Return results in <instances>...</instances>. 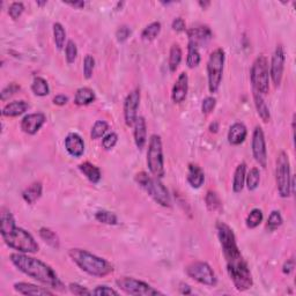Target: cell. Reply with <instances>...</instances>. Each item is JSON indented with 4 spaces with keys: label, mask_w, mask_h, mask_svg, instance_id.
I'll return each instance as SVG.
<instances>
[{
    "label": "cell",
    "mask_w": 296,
    "mask_h": 296,
    "mask_svg": "<svg viewBox=\"0 0 296 296\" xmlns=\"http://www.w3.org/2000/svg\"><path fill=\"white\" fill-rule=\"evenodd\" d=\"M15 228V219H14L13 214L7 208H2L1 213H0V234L1 236L12 233Z\"/></svg>",
    "instance_id": "cb8c5ba5"
},
{
    "label": "cell",
    "mask_w": 296,
    "mask_h": 296,
    "mask_svg": "<svg viewBox=\"0 0 296 296\" xmlns=\"http://www.w3.org/2000/svg\"><path fill=\"white\" fill-rule=\"evenodd\" d=\"M65 148L73 158H80L85 153V141L78 133H68L65 138Z\"/></svg>",
    "instance_id": "e0dca14e"
},
{
    "label": "cell",
    "mask_w": 296,
    "mask_h": 296,
    "mask_svg": "<svg viewBox=\"0 0 296 296\" xmlns=\"http://www.w3.org/2000/svg\"><path fill=\"white\" fill-rule=\"evenodd\" d=\"M20 90V86L17 85V83H9V85H7L5 88L1 90V93H0V98H1L2 101H6L8 100L9 97H12L14 94H16L17 91Z\"/></svg>",
    "instance_id": "bcb514c9"
},
{
    "label": "cell",
    "mask_w": 296,
    "mask_h": 296,
    "mask_svg": "<svg viewBox=\"0 0 296 296\" xmlns=\"http://www.w3.org/2000/svg\"><path fill=\"white\" fill-rule=\"evenodd\" d=\"M140 104V90L134 89L127 94L124 101V119L126 126H133L138 118V108Z\"/></svg>",
    "instance_id": "5bb4252c"
},
{
    "label": "cell",
    "mask_w": 296,
    "mask_h": 296,
    "mask_svg": "<svg viewBox=\"0 0 296 296\" xmlns=\"http://www.w3.org/2000/svg\"><path fill=\"white\" fill-rule=\"evenodd\" d=\"M226 54L225 51L219 47L210 54L207 60V79L210 93L215 94L220 88L224 74Z\"/></svg>",
    "instance_id": "52a82bcc"
},
{
    "label": "cell",
    "mask_w": 296,
    "mask_h": 296,
    "mask_svg": "<svg viewBox=\"0 0 296 296\" xmlns=\"http://www.w3.org/2000/svg\"><path fill=\"white\" fill-rule=\"evenodd\" d=\"M205 203L206 207L210 212H213V213H221L222 210H224V206H222V202L220 197L215 191H208L205 197Z\"/></svg>",
    "instance_id": "4dcf8cb0"
},
{
    "label": "cell",
    "mask_w": 296,
    "mask_h": 296,
    "mask_svg": "<svg viewBox=\"0 0 296 296\" xmlns=\"http://www.w3.org/2000/svg\"><path fill=\"white\" fill-rule=\"evenodd\" d=\"M252 155L259 166L266 168L268 166V149H266V140L264 131L261 126H256L252 133Z\"/></svg>",
    "instance_id": "7c38bea8"
},
{
    "label": "cell",
    "mask_w": 296,
    "mask_h": 296,
    "mask_svg": "<svg viewBox=\"0 0 296 296\" xmlns=\"http://www.w3.org/2000/svg\"><path fill=\"white\" fill-rule=\"evenodd\" d=\"M93 295H97V296H105V295H114V296H118L119 293L115 290H112L111 287L108 286H97L94 291H91Z\"/></svg>",
    "instance_id": "681fc988"
},
{
    "label": "cell",
    "mask_w": 296,
    "mask_h": 296,
    "mask_svg": "<svg viewBox=\"0 0 296 296\" xmlns=\"http://www.w3.org/2000/svg\"><path fill=\"white\" fill-rule=\"evenodd\" d=\"M182 49L181 46L176 44H173V46H171L170 49V52H169V63H168V65H169V69L170 72H176V69L178 68V66H180L181 61H182Z\"/></svg>",
    "instance_id": "836d02e7"
},
{
    "label": "cell",
    "mask_w": 296,
    "mask_h": 296,
    "mask_svg": "<svg viewBox=\"0 0 296 296\" xmlns=\"http://www.w3.org/2000/svg\"><path fill=\"white\" fill-rule=\"evenodd\" d=\"M36 3H37L38 6H43V5H45L46 1H43V2L42 1H36Z\"/></svg>",
    "instance_id": "91938a15"
},
{
    "label": "cell",
    "mask_w": 296,
    "mask_h": 296,
    "mask_svg": "<svg viewBox=\"0 0 296 296\" xmlns=\"http://www.w3.org/2000/svg\"><path fill=\"white\" fill-rule=\"evenodd\" d=\"M263 218H264V215H263L262 210H259V208H254V210L249 213V215L247 217V220H246L247 227L249 229L257 228L258 226L263 222Z\"/></svg>",
    "instance_id": "74e56055"
},
{
    "label": "cell",
    "mask_w": 296,
    "mask_h": 296,
    "mask_svg": "<svg viewBox=\"0 0 296 296\" xmlns=\"http://www.w3.org/2000/svg\"><path fill=\"white\" fill-rule=\"evenodd\" d=\"M250 81L254 91L262 95L269 94L270 90V71L269 61L264 54L256 58L250 71Z\"/></svg>",
    "instance_id": "ba28073f"
},
{
    "label": "cell",
    "mask_w": 296,
    "mask_h": 296,
    "mask_svg": "<svg viewBox=\"0 0 296 296\" xmlns=\"http://www.w3.org/2000/svg\"><path fill=\"white\" fill-rule=\"evenodd\" d=\"M76 57H78V46H76L74 41L69 39L66 43V47H65V58H66L67 64L74 63Z\"/></svg>",
    "instance_id": "b9f144b4"
},
{
    "label": "cell",
    "mask_w": 296,
    "mask_h": 296,
    "mask_svg": "<svg viewBox=\"0 0 296 296\" xmlns=\"http://www.w3.org/2000/svg\"><path fill=\"white\" fill-rule=\"evenodd\" d=\"M131 35V29L127 25H120L116 31V38L119 43L125 42Z\"/></svg>",
    "instance_id": "f907efd6"
},
{
    "label": "cell",
    "mask_w": 296,
    "mask_h": 296,
    "mask_svg": "<svg viewBox=\"0 0 296 296\" xmlns=\"http://www.w3.org/2000/svg\"><path fill=\"white\" fill-rule=\"evenodd\" d=\"M217 232L230 280L233 281L234 286L239 292L249 291L254 286V279H252L249 265L243 258L237 246L235 234L225 222H218Z\"/></svg>",
    "instance_id": "6da1fadb"
},
{
    "label": "cell",
    "mask_w": 296,
    "mask_h": 296,
    "mask_svg": "<svg viewBox=\"0 0 296 296\" xmlns=\"http://www.w3.org/2000/svg\"><path fill=\"white\" fill-rule=\"evenodd\" d=\"M28 108L29 104L23 100L9 102V103H7L5 107L2 108L1 115L3 117H10V118H13V117H17L24 114V112L28 110Z\"/></svg>",
    "instance_id": "603a6c76"
},
{
    "label": "cell",
    "mask_w": 296,
    "mask_h": 296,
    "mask_svg": "<svg viewBox=\"0 0 296 296\" xmlns=\"http://www.w3.org/2000/svg\"><path fill=\"white\" fill-rule=\"evenodd\" d=\"M248 130L247 126L243 123H234L232 126L229 127L228 131V142L233 146H239L243 144L244 140L247 139Z\"/></svg>",
    "instance_id": "d6986e66"
},
{
    "label": "cell",
    "mask_w": 296,
    "mask_h": 296,
    "mask_svg": "<svg viewBox=\"0 0 296 296\" xmlns=\"http://www.w3.org/2000/svg\"><path fill=\"white\" fill-rule=\"evenodd\" d=\"M189 42L195 43L196 45L205 44L206 42L212 38V31L211 29L206 25H200V27H195L188 30Z\"/></svg>",
    "instance_id": "ffe728a7"
},
{
    "label": "cell",
    "mask_w": 296,
    "mask_h": 296,
    "mask_svg": "<svg viewBox=\"0 0 296 296\" xmlns=\"http://www.w3.org/2000/svg\"><path fill=\"white\" fill-rule=\"evenodd\" d=\"M161 32V23L159 21H155V22L149 23L147 27H146L141 32V38L144 39L145 42H152L158 37Z\"/></svg>",
    "instance_id": "e575fe53"
},
{
    "label": "cell",
    "mask_w": 296,
    "mask_h": 296,
    "mask_svg": "<svg viewBox=\"0 0 296 296\" xmlns=\"http://www.w3.org/2000/svg\"><path fill=\"white\" fill-rule=\"evenodd\" d=\"M218 130H219V124H218L217 122L212 123L211 125H210V131H211V132L217 133V132H218Z\"/></svg>",
    "instance_id": "6f0895ef"
},
{
    "label": "cell",
    "mask_w": 296,
    "mask_h": 296,
    "mask_svg": "<svg viewBox=\"0 0 296 296\" xmlns=\"http://www.w3.org/2000/svg\"><path fill=\"white\" fill-rule=\"evenodd\" d=\"M95 219L103 225L114 226V225H117V222H118V219H117V215L115 213H112V212H109V211H104V210L96 212V214H95Z\"/></svg>",
    "instance_id": "f35d334b"
},
{
    "label": "cell",
    "mask_w": 296,
    "mask_h": 296,
    "mask_svg": "<svg viewBox=\"0 0 296 296\" xmlns=\"http://www.w3.org/2000/svg\"><path fill=\"white\" fill-rule=\"evenodd\" d=\"M67 3L73 7H76V8H82V7H85V1H74V2H67Z\"/></svg>",
    "instance_id": "9f6ffc18"
},
{
    "label": "cell",
    "mask_w": 296,
    "mask_h": 296,
    "mask_svg": "<svg viewBox=\"0 0 296 296\" xmlns=\"http://www.w3.org/2000/svg\"><path fill=\"white\" fill-rule=\"evenodd\" d=\"M38 234H39V237L44 241L47 246H50L51 248H53V249H56V250L59 249V247H60L59 237H58V235L53 232V230H51L50 228L43 227L39 229Z\"/></svg>",
    "instance_id": "f546056e"
},
{
    "label": "cell",
    "mask_w": 296,
    "mask_h": 296,
    "mask_svg": "<svg viewBox=\"0 0 296 296\" xmlns=\"http://www.w3.org/2000/svg\"><path fill=\"white\" fill-rule=\"evenodd\" d=\"M68 256L83 272L91 277L104 278L114 272V266L110 263L87 250L75 248L68 251Z\"/></svg>",
    "instance_id": "3957f363"
},
{
    "label": "cell",
    "mask_w": 296,
    "mask_h": 296,
    "mask_svg": "<svg viewBox=\"0 0 296 296\" xmlns=\"http://www.w3.org/2000/svg\"><path fill=\"white\" fill-rule=\"evenodd\" d=\"M46 122V116L42 112H34V114L25 115L21 120V130L29 136H34L42 129Z\"/></svg>",
    "instance_id": "9a60e30c"
},
{
    "label": "cell",
    "mask_w": 296,
    "mask_h": 296,
    "mask_svg": "<svg viewBox=\"0 0 296 296\" xmlns=\"http://www.w3.org/2000/svg\"><path fill=\"white\" fill-rule=\"evenodd\" d=\"M43 192V186L41 182H35L32 183L31 185H29L27 189L23 190L22 192V198L23 200L29 205H32L42 197Z\"/></svg>",
    "instance_id": "d4e9b609"
},
{
    "label": "cell",
    "mask_w": 296,
    "mask_h": 296,
    "mask_svg": "<svg viewBox=\"0 0 296 296\" xmlns=\"http://www.w3.org/2000/svg\"><path fill=\"white\" fill-rule=\"evenodd\" d=\"M31 90L36 96L44 97L50 94V87L46 80L42 76H36L31 83Z\"/></svg>",
    "instance_id": "d6a6232c"
},
{
    "label": "cell",
    "mask_w": 296,
    "mask_h": 296,
    "mask_svg": "<svg viewBox=\"0 0 296 296\" xmlns=\"http://www.w3.org/2000/svg\"><path fill=\"white\" fill-rule=\"evenodd\" d=\"M189 91V76L185 72H182L180 76H178L176 82L173 87V91H171V100L174 103H182L185 101L186 96H188Z\"/></svg>",
    "instance_id": "2e32d148"
},
{
    "label": "cell",
    "mask_w": 296,
    "mask_h": 296,
    "mask_svg": "<svg viewBox=\"0 0 296 296\" xmlns=\"http://www.w3.org/2000/svg\"><path fill=\"white\" fill-rule=\"evenodd\" d=\"M14 291L21 295H31V296H44V295H53V292H51L46 287H39L37 285L29 283H16L14 284Z\"/></svg>",
    "instance_id": "ac0fdd59"
},
{
    "label": "cell",
    "mask_w": 296,
    "mask_h": 296,
    "mask_svg": "<svg viewBox=\"0 0 296 296\" xmlns=\"http://www.w3.org/2000/svg\"><path fill=\"white\" fill-rule=\"evenodd\" d=\"M171 27L176 32H183L185 31L186 29V25H185V21L182 19V17H176V19H174L173 23H171Z\"/></svg>",
    "instance_id": "816d5d0a"
},
{
    "label": "cell",
    "mask_w": 296,
    "mask_h": 296,
    "mask_svg": "<svg viewBox=\"0 0 296 296\" xmlns=\"http://www.w3.org/2000/svg\"><path fill=\"white\" fill-rule=\"evenodd\" d=\"M134 142L139 149H142L145 147L146 142H147V124L142 116H138V118L134 123Z\"/></svg>",
    "instance_id": "44dd1931"
},
{
    "label": "cell",
    "mask_w": 296,
    "mask_h": 296,
    "mask_svg": "<svg viewBox=\"0 0 296 296\" xmlns=\"http://www.w3.org/2000/svg\"><path fill=\"white\" fill-rule=\"evenodd\" d=\"M180 292L183 295H189V294H191V287L186 284H181Z\"/></svg>",
    "instance_id": "11a10c76"
},
{
    "label": "cell",
    "mask_w": 296,
    "mask_h": 296,
    "mask_svg": "<svg viewBox=\"0 0 296 296\" xmlns=\"http://www.w3.org/2000/svg\"><path fill=\"white\" fill-rule=\"evenodd\" d=\"M261 183V171L258 168H251L249 173L246 176V184L249 191H255L258 189Z\"/></svg>",
    "instance_id": "8d00e7d4"
},
{
    "label": "cell",
    "mask_w": 296,
    "mask_h": 296,
    "mask_svg": "<svg viewBox=\"0 0 296 296\" xmlns=\"http://www.w3.org/2000/svg\"><path fill=\"white\" fill-rule=\"evenodd\" d=\"M283 217H281L279 211H272L271 214L268 219V224H266V228H268L270 232H274L278 228L283 225Z\"/></svg>",
    "instance_id": "60d3db41"
},
{
    "label": "cell",
    "mask_w": 296,
    "mask_h": 296,
    "mask_svg": "<svg viewBox=\"0 0 296 296\" xmlns=\"http://www.w3.org/2000/svg\"><path fill=\"white\" fill-rule=\"evenodd\" d=\"M108 130H109V124L105 122V120H96L93 127H91L90 137L91 139H94V140H96V139L104 137V134L107 133Z\"/></svg>",
    "instance_id": "ab89813d"
},
{
    "label": "cell",
    "mask_w": 296,
    "mask_h": 296,
    "mask_svg": "<svg viewBox=\"0 0 296 296\" xmlns=\"http://www.w3.org/2000/svg\"><path fill=\"white\" fill-rule=\"evenodd\" d=\"M186 180H188L189 184L191 185V188L199 189L204 184V182H205V173H204V170L198 164L191 163L189 166Z\"/></svg>",
    "instance_id": "7402d4cb"
},
{
    "label": "cell",
    "mask_w": 296,
    "mask_h": 296,
    "mask_svg": "<svg viewBox=\"0 0 296 296\" xmlns=\"http://www.w3.org/2000/svg\"><path fill=\"white\" fill-rule=\"evenodd\" d=\"M202 57H200L199 46L196 45L195 43L189 42L188 45V57H186V65L190 68H195L200 64Z\"/></svg>",
    "instance_id": "1f68e13d"
},
{
    "label": "cell",
    "mask_w": 296,
    "mask_h": 296,
    "mask_svg": "<svg viewBox=\"0 0 296 296\" xmlns=\"http://www.w3.org/2000/svg\"><path fill=\"white\" fill-rule=\"evenodd\" d=\"M147 166L151 174L155 178H162L166 174L164 169V158L162 140L158 134H153L149 139L147 151Z\"/></svg>",
    "instance_id": "9c48e42d"
},
{
    "label": "cell",
    "mask_w": 296,
    "mask_h": 296,
    "mask_svg": "<svg viewBox=\"0 0 296 296\" xmlns=\"http://www.w3.org/2000/svg\"><path fill=\"white\" fill-rule=\"evenodd\" d=\"M136 181L149 196L154 199L155 203L162 207H170L171 199L166 186H164L159 178L151 177L147 173L141 171L136 175Z\"/></svg>",
    "instance_id": "277c9868"
},
{
    "label": "cell",
    "mask_w": 296,
    "mask_h": 296,
    "mask_svg": "<svg viewBox=\"0 0 296 296\" xmlns=\"http://www.w3.org/2000/svg\"><path fill=\"white\" fill-rule=\"evenodd\" d=\"M53 41L58 50H63L66 41V31L63 24L59 22L53 23Z\"/></svg>",
    "instance_id": "d590c367"
},
{
    "label": "cell",
    "mask_w": 296,
    "mask_h": 296,
    "mask_svg": "<svg viewBox=\"0 0 296 296\" xmlns=\"http://www.w3.org/2000/svg\"><path fill=\"white\" fill-rule=\"evenodd\" d=\"M294 269H295V262H294L293 258H291V259H288V261L284 264L283 272L285 274H291L292 272L294 271Z\"/></svg>",
    "instance_id": "f5cc1de1"
},
{
    "label": "cell",
    "mask_w": 296,
    "mask_h": 296,
    "mask_svg": "<svg viewBox=\"0 0 296 296\" xmlns=\"http://www.w3.org/2000/svg\"><path fill=\"white\" fill-rule=\"evenodd\" d=\"M116 285L120 291L127 295L133 296H154V295H163L160 291L155 290L151 285H148L145 281L134 279L131 277H122L116 280Z\"/></svg>",
    "instance_id": "30bf717a"
},
{
    "label": "cell",
    "mask_w": 296,
    "mask_h": 296,
    "mask_svg": "<svg viewBox=\"0 0 296 296\" xmlns=\"http://www.w3.org/2000/svg\"><path fill=\"white\" fill-rule=\"evenodd\" d=\"M23 12H24V6H23V3L20 1H15V2L10 3V6L8 7V14L13 20L19 19V17L22 15Z\"/></svg>",
    "instance_id": "f6af8a7d"
},
{
    "label": "cell",
    "mask_w": 296,
    "mask_h": 296,
    "mask_svg": "<svg viewBox=\"0 0 296 296\" xmlns=\"http://www.w3.org/2000/svg\"><path fill=\"white\" fill-rule=\"evenodd\" d=\"M94 67H95V59L91 54H87L83 59V76L88 80L93 76V72H94Z\"/></svg>",
    "instance_id": "7bdbcfd3"
},
{
    "label": "cell",
    "mask_w": 296,
    "mask_h": 296,
    "mask_svg": "<svg viewBox=\"0 0 296 296\" xmlns=\"http://www.w3.org/2000/svg\"><path fill=\"white\" fill-rule=\"evenodd\" d=\"M68 290L71 292L72 294L74 295H78V296H83V295H93L91 293V291L87 290L85 286H81V285L79 284H69L68 285Z\"/></svg>",
    "instance_id": "c3c4849f"
},
{
    "label": "cell",
    "mask_w": 296,
    "mask_h": 296,
    "mask_svg": "<svg viewBox=\"0 0 296 296\" xmlns=\"http://www.w3.org/2000/svg\"><path fill=\"white\" fill-rule=\"evenodd\" d=\"M276 181L281 198H288L293 192L294 180L291 173V163L287 153L281 151L277 158Z\"/></svg>",
    "instance_id": "5b68a950"
},
{
    "label": "cell",
    "mask_w": 296,
    "mask_h": 296,
    "mask_svg": "<svg viewBox=\"0 0 296 296\" xmlns=\"http://www.w3.org/2000/svg\"><path fill=\"white\" fill-rule=\"evenodd\" d=\"M95 101V93L93 89L88 88V87H81L76 90L74 96V103L76 105H88L91 102Z\"/></svg>",
    "instance_id": "f1b7e54d"
},
{
    "label": "cell",
    "mask_w": 296,
    "mask_h": 296,
    "mask_svg": "<svg viewBox=\"0 0 296 296\" xmlns=\"http://www.w3.org/2000/svg\"><path fill=\"white\" fill-rule=\"evenodd\" d=\"M186 274L197 283L205 285L208 287H214L218 284V278L215 272L206 262H195L186 266Z\"/></svg>",
    "instance_id": "8fae6325"
},
{
    "label": "cell",
    "mask_w": 296,
    "mask_h": 296,
    "mask_svg": "<svg viewBox=\"0 0 296 296\" xmlns=\"http://www.w3.org/2000/svg\"><path fill=\"white\" fill-rule=\"evenodd\" d=\"M254 101L258 116L261 117L263 122L269 123L270 119H271V114H270V109L268 107V104L265 103L264 98H263V95L257 93V91H254Z\"/></svg>",
    "instance_id": "83f0119b"
},
{
    "label": "cell",
    "mask_w": 296,
    "mask_h": 296,
    "mask_svg": "<svg viewBox=\"0 0 296 296\" xmlns=\"http://www.w3.org/2000/svg\"><path fill=\"white\" fill-rule=\"evenodd\" d=\"M68 102V97L65 96V95L63 94H59L57 95V96L53 97V104L56 105H59V107H63V105H65Z\"/></svg>",
    "instance_id": "db71d44e"
},
{
    "label": "cell",
    "mask_w": 296,
    "mask_h": 296,
    "mask_svg": "<svg viewBox=\"0 0 296 296\" xmlns=\"http://www.w3.org/2000/svg\"><path fill=\"white\" fill-rule=\"evenodd\" d=\"M79 170L85 175L87 180L93 183V184H97L98 182L101 181V170L98 169L96 166H94L93 163L90 162H83L79 164Z\"/></svg>",
    "instance_id": "4316f807"
},
{
    "label": "cell",
    "mask_w": 296,
    "mask_h": 296,
    "mask_svg": "<svg viewBox=\"0 0 296 296\" xmlns=\"http://www.w3.org/2000/svg\"><path fill=\"white\" fill-rule=\"evenodd\" d=\"M215 105H217V100H215V97L208 96L206 98H204L203 103H202L203 114H205V115L211 114V112L214 110Z\"/></svg>",
    "instance_id": "7dc6e473"
},
{
    "label": "cell",
    "mask_w": 296,
    "mask_h": 296,
    "mask_svg": "<svg viewBox=\"0 0 296 296\" xmlns=\"http://www.w3.org/2000/svg\"><path fill=\"white\" fill-rule=\"evenodd\" d=\"M3 242L10 249L16 250L22 254H36L38 252L39 247L30 233L23 228L16 227L12 233L1 236Z\"/></svg>",
    "instance_id": "8992f818"
},
{
    "label": "cell",
    "mask_w": 296,
    "mask_h": 296,
    "mask_svg": "<svg viewBox=\"0 0 296 296\" xmlns=\"http://www.w3.org/2000/svg\"><path fill=\"white\" fill-rule=\"evenodd\" d=\"M9 261L20 272L43 284L45 287L47 286V288H52V290L59 292L65 290V286L58 278L57 273L46 263L39 261L37 258L30 257L28 254H22V252L12 254L9 256Z\"/></svg>",
    "instance_id": "7a4b0ae2"
},
{
    "label": "cell",
    "mask_w": 296,
    "mask_h": 296,
    "mask_svg": "<svg viewBox=\"0 0 296 296\" xmlns=\"http://www.w3.org/2000/svg\"><path fill=\"white\" fill-rule=\"evenodd\" d=\"M246 176H247V164L242 162L236 167L235 173H234L233 180V191L235 193H240L246 184Z\"/></svg>",
    "instance_id": "484cf974"
},
{
    "label": "cell",
    "mask_w": 296,
    "mask_h": 296,
    "mask_svg": "<svg viewBox=\"0 0 296 296\" xmlns=\"http://www.w3.org/2000/svg\"><path fill=\"white\" fill-rule=\"evenodd\" d=\"M199 5H200V6H202L204 9H206V8H207V7L211 5V2H210V1H199Z\"/></svg>",
    "instance_id": "680465c9"
},
{
    "label": "cell",
    "mask_w": 296,
    "mask_h": 296,
    "mask_svg": "<svg viewBox=\"0 0 296 296\" xmlns=\"http://www.w3.org/2000/svg\"><path fill=\"white\" fill-rule=\"evenodd\" d=\"M117 141H118V136L115 132H110L108 134H105L102 139V147H103L105 151H110L116 146Z\"/></svg>",
    "instance_id": "ee69618b"
},
{
    "label": "cell",
    "mask_w": 296,
    "mask_h": 296,
    "mask_svg": "<svg viewBox=\"0 0 296 296\" xmlns=\"http://www.w3.org/2000/svg\"><path fill=\"white\" fill-rule=\"evenodd\" d=\"M285 60H286V57H285L284 46L281 44L277 45L271 59V66H270V78L272 79L276 87L280 86L281 81H283Z\"/></svg>",
    "instance_id": "4fadbf2b"
}]
</instances>
